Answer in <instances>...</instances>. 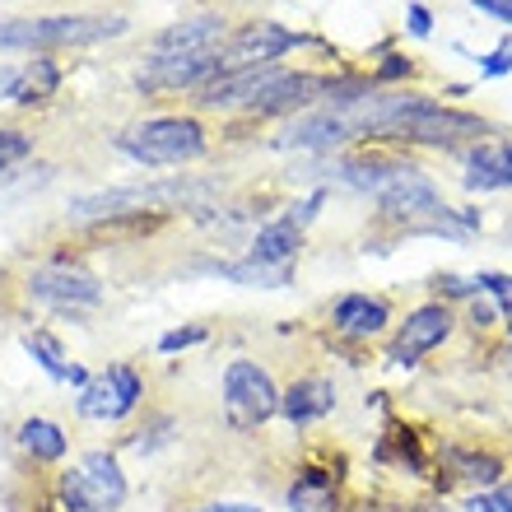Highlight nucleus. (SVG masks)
<instances>
[{"label":"nucleus","instance_id":"obj_25","mask_svg":"<svg viewBox=\"0 0 512 512\" xmlns=\"http://www.w3.org/2000/svg\"><path fill=\"white\" fill-rule=\"evenodd\" d=\"M201 340H205V326H182V331H168L159 340V350L173 354V350H187V345H201Z\"/></svg>","mask_w":512,"mask_h":512},{"label":"nucleus","instance_id":"obj_2","mask_svg":"<svg viewBox=\"0 0 512 512\" xmlns=\"http://www.w3.org/2000/svg\"><path fill=\"white\" fill-rule=\"evenodd\" d=\"M126 28L122 14H52V19H0V52L5 47H89L117 38Z\"/></svg>","mask_w":512,"mask_h":512},{"label":"nucleus","instance_id":"obj_3","mask_svg":"<svg viewBox=\"0 0 512 512\" xmlns=\"http://www.w3.org/2000/svg\"><path fill=\"white\" fill-rule=\"evenodd\" d=\"M210 196L205 182H126V187L112 191H94V196H80L70 201V215L75 219H112V215H140V210H168V205H196Z\"/></svg>","mask_w":512,"mask_h":512},{"label":"nucleus","instance_id":"obj_35","mask_svg":"<svg viewBox=\"0 0 512 512\" xmlns=\"http://www.w3.org/2000/svg\"><path fill=\"white\" fill-rule=\"evenodd\" d=\"M368 512H401V508H368Z\"/></svg>","mask_w":512,"mask_h":512},{"label":"nucleus","instance_id":"obj_14","mask_svg":"<svg viewBox=\"0 0 512 512\" xmlns=\"http://www.w3.org/2000/svg\"><path fill=\"white\" fill-rule=\"evenodd\" d=\"M466 187L471 191H508L512 187V140L508 145H475L466 154Z\"/></svg>","mask_w":512,"mask_h":512},{"label":"nucleus","instance_id":"obj_6","mask_svg":"<svg viewBox=\"0 0 512 512\" xmlns=\"http://www.w3.org/2000/svg\"><path fill=\"white\" fill-rule=\"evenodd\" d=\"M270 415H280V387L256 359H233L224 368V419L238 433L261 429Z\"/></svg>","mask_w":512,"mask_h":512},{"label":"nucleus","instance_id":"obj_33","mask_svg":"<svg viewBox=\"0 0 512 512\" xmlns=\"http://www.w3.org/2000/svg\"><path fill=\"white\" fill-rule=\"evenodd\" d=\"M10 84H14V70L0 66V94H10Z\"/></svg>","mask_w":512,"mask_h":512},{"label":"nucleus","instance_id":"obj_7","mask_svg":"<svg viewBox=\"0 0 512 512\" xmlns=\"http://www.w3.org/2000/svg\"><path fill=\"white\" fill-rule=\"evenodd\" d=\"M140 396H145V382H140V373H135L131 364H112L103 368L98 378H89L80 387V415L84 419H122L131 415L135 405H140Z\"/></svg>","mask_w":512,"mask_h":512},{"label":"nucleus","instance_id":"obj_23","mask_svg":"<svg viewBox=\"0 0 512 512\" xmlns=\"http://www.w3.org/2000/svg\"><path fill=\"white\" fill-rule=\"evenodd\" d=\"M33 149V140H28L24 131H0V173L10 168V163H19Z\"/></svg>","mask_w":512,"mask_h":512},{"label":"nucleus","instance_id":"obj_31","mask_svg":"<svg viewBox=\"0 0 512 512\" xmlns=\"http://www.w3.org/2000/svg\"><path fill=\"white\" fill-rule=\"evenodd\" d=\"M396 75H410V61H405V56H387V66H382V80H396Z\"/></svg>","mask_w":512,"mask_h":512},{"label":"nucleus","instance_id":"obj_8","mask_svg":"<svg viewBox=\"0 0 512 512\" xmlns=\"http://www.w3.org/2000/svg\"><path fill=\"white\" fill-rule=\"evenodd\" d=\"M28 298L52 303V308H98L103 303V284L84 266L56 261V266H38L28 275Z\"/></svg>","mask_w":512,"mask_h":512},{"label":"nucleus","instance_id":"obj_34","mask_svg":"<svg viewBox=\"0 0 512 512\" xmlns=\"http://www.w3.org/2000/svg\"><path fill=\"white\" fill-rule=\"evenodd\" d=\"M499 322L508 326V336H512V303H508V308H499Z\"/></svg>","mask_w":512,"mask_h":512},{"label":"nucleus","instance_id":"obj_19","mask_svg":"<svg viewBox=\"0 0 512 512\" xmlns=\"http://www.w3.org/2000/svg\"><path fill=\"white\" fill-rule=\"evenodd\" d=\"M215 275L247 289H284L294 280V266H261V261H233V266H215Z\"/></svg>","mask_w":512,"mask_h":512},{"label":"nucleus","instance_id":"obj_18","mask_svg":"<svg viewBox=\"0 0 512 512\" xmlns=\"http://www.w3.org/2000/svg\"><path fill=\"white\" fill-rule=\"evenodd\" d=\"M19 447H24L33 461H61L70 443L52 419H24V424H19Z\"/></svg>","mask_w":512,"mask_h":512},{"label":"nucleus","instance_id":"obj_10","mask_svg":"<svg viewBox=\"0 0 512 512\" xmlns=\"http://www.w3.org/2000/svg\"><path fill=\"white\" fill-rule=\"evenodd\" d=\"M447 336H452V312H447V303H424V308H415L401 322V331L391 340V359L410 368L429 350H438Z\"/></svg>","mask_w":512,"mask_h":512},{"label":"nucleus","instance_id":"obj_22","mask_svg":"<svg viewBox=\"0 0 512 512\" xmlns=\"http://www.w3.org/2000/svg\"><path fill=\"white\" fill-rule=\"evenodd\" d=\"M475 284H480V294L499 298V308H508V303H512V275H499V270H480V275H475Z\"/></svg>","mask_w":512,"mask_h":512},{"label":"nucleus","instance_id":"obj_30","mask_svg":"<svg viewBox=\"0 0 512 512\" xmlns=\"http://www.w3.org/2000/svg\"><path fill=\"white\" fill-rule=\"evenodd\" d=\"M191 512H261L256 503H205V508H191Z\"/></svg>","mask_w":512,"mask_h":512},{"label":"nucleus","instance_id":"obj_4","mask_svg":"<svg viewBox=\"0 0 512 512\" xmlns=\"http://www.w3.org/2000/svg\"><path fill=\"white\" fill-rule=\"evenodd\" d=\"M117 149L135 163L163 168V163H191L205 154V131L196 117H149L117 135Z\"/></svg>","mask_w":512,"mask_h":512},{"label":"nucleus","instance_id":"obj_11","mask_svg":"<svg viewBox=\"0 0 512 512\" xmlns=\"http://www.w3.org/2000/svg\"><path fill=\"white\" fill-rule=\"evenodd\" d=\"M336 410V382L331 378H298L289 382V391H280V415L289 419V424H317V419H326Z\"/></svg>","mask_w":512,"mask_h":512},{"label":"nucleus","instance_id":"obj_17","mask_svg":"<svg viewBox=\"0 0 512 512\" xmlns=\"http://www.w3.org/2000/svg\"><path fill=\"white\" fill-rule=\"evenodd\" d=\"M447 466H452L457 480H466V485H475V489H494L503 480V461L494 457V452H475V447H452V452H447Z\"/></svg>","mask_w":512,"mask_h":512},{"label":"nucleus","instance_id":"obj_1","mask_svg":"<svg viewBox=\"0 0 512 512\" xmlns=\"http://www.w3.org/2000/svg\"><path fill=\"white\" fill-rule=\"evenodd\" d=\"M219 47H224V19L201 14L187 24L159 33V42L149 47L145 66L135 80L145 89H187L201 84L205 75H219Z\"/></svg>","mask_w":512,"mask_h":512},{"label":"nucleus","instance_id":"obj_15","mask_svg":"<svg viewBox=\"0 0 512 512\" xmlns=\"http://www.w3.org/2000/svg\"><path fill=\"white\" fill-rule=\"evenodd\" d=\"M298 243H303V229H298L294 219H270L266 229H256L247 261H261V266H294Z\"/></svg>","mask_w":512,"mask_h":512},{"label":"nucleus","instance_id":"obj_29","mask_svg":"<svg viewBox=\"0 0 512 512\" xmlns=\"http://www.w3.org/2000/svg\"><path fill=\"white\" fill-rule=\"evenodd\" d=\"M429 28H433L429 10H424V5H410V33H415V38H424Z\"/></svg>","mask_w":512,"mask_h":512},{"label":"nucleus","instance_id":"obj_5","mask_svg":"<svg viewBox=\"0 0 512 512\" xmlns=\"http://www.w3.org/2000/svg\"><path fill=\"white\" fill-rule=\"evenodd\" d=\"M66 512H117L126 503V475L112 452H89L56 480Z\"/></svg>","mask_w":512,"mask_h":512},{"label":"nucleus","instance_id":"obj_32","mask_svg":"<svg viewBox=\"0 0 512 512\" xmlns=\"http://www.w3.org/2000/svg\"><path fill=\"white\" fill-rule=\"evenodd\" d=\"M410 512H452V508H447L443 499H424V503H415V508H410Z\"/></svg>","mask_w":512,"mask_h":512},{"label":"nucleus","instance_id":"obj_28","mask_svg":"<svg viewBox=\"0 0 512 512\" xmlns=\"http://www.w3.org/2000/svg\"><path fill=\"white\" fill-rule=\"evenodd\" d=\"M475 10H485V14H494L499 24H512V0H471Z\"/></svg>","mask_w":512,"mask_h":512},{"label":"nucleus","instance_id":"obj_20","mask_svg":"<svg viewBox=\"0 0 512 512\" xmlns=\"http://www.w3.org/2000/svg\"><path fill=\"white\" fill-rule=\"evenodd\" d=\"M56 84H61V70H56L52 61H33L24 75H14L10 98L14 103H42V98L56 94Z\"/></svg>","mask_w":512,"mask_h":512},{"label":"nucleus","instance_id":"obj_13","mask_svg":"<svg viewBox=\"0 0 512 512\" xmlns=\"http://www.w3.org/2000/svg\"><path fill=\"white\" fill-rule=\"evenodd\" d=\"M289 512H340V489H336V475L322 471V466H303L294 475V485L284 494Z\"/></svg>","mask_w":512,"mask_h":512},{"label":"nucleus","instance_id":"obj_16","mask_svg":"<svg viewBox=\"0 0 512 512\" xmlns=\"http://www.w3.org/2000/svg\"><path fill=\"white\" fill-rule=\"evenodd\" d=\"M24 350L33 354V359H38V368H47L56 382H70V387H84V382H89V373H84L80 364H70L66 350H61V340L47 336V331H28Z\"/></svg>","mask_w":512,"mask_h":512},{"label":"nucleus","instance_id":"obj_9","mask_svg":"<svg viewBox=\"0 0 512 512\" xmlns=\"http://www.w3.org/2000/svg\"><path fill=\"white\" fill-rule=\"evenodd\" d=\"M294 47V33L270 19H256V24H243L233 38H224L219 47V70H256V66H270L280 61L284 52Z\"/></svg>","mask_w":512,"mask_h":512},{"label":"nucleus","instance_id":"obj_21","mask_svg":"<svg viewBox=\"0 0 512 512\" xmlns=\"http://www.w3.org/2000/svg\"><path fill=\"white\" fill-rule=\"evenodd\" d=\"M466 512H512V489L494 485V489H475L466 499Z\"/></svg>","mask_w":512,"mask_h":512},{"label":"nucleus","instance_id":"obj_24","mask_svg":"<svg viewBox=\"0 0 512 512\" xmlns=\"http://www.w3.org/2000/svg\"><path fill=\"white\" fill-rule=\"evenodd\" d=\"M508 70H512V38L499 42V47L480 61V75H485V80H499V75H508Z\"/></svg>","mask_w":512,"mask_h":512},{"label":"nucleus","instance_id":"obj_26","mask_svg":"<svg viewBox=\"0 0 512 512\" xmlns=\"http://www.w3.org/2000/svg\"><path fill=\"white\" fill-rule=\"evenodd\" d=\"M438 294H443V298H475V294H480V284L461 280V275H438Z\"/></svg>","mask_w":512,"mask_h":512},{"label":"nucleus","instance_id":"obj_27","mask_svg":"<svg viewBox=\"0 0 512 512\" xmlns=\"http://www.w3.org/2000/svg\"><path fill=\"white\" fill-rule=\"evenodd\" d=\"M494 322H499V308H494L489 298L475 294V298H471V326H475V331H489Z\"/></svg>","mask_w":512,"mask_h":512},{"label":"nucleus","instance_id":"obj_12","mask_svg":"<svg viewBox=\"0 0 512 512\" xmlns=\"http://www.w3.org/2000/svg\"><path fill=\"white\" fill-rule=\"evenodd\" d=\"M391 322V308L382 303V298L373 294H345L331 308V326H336L340 336H350V340H368V336H382Z\"/></svg>","mask_w":512,"mask_h":512}]
</instances>
